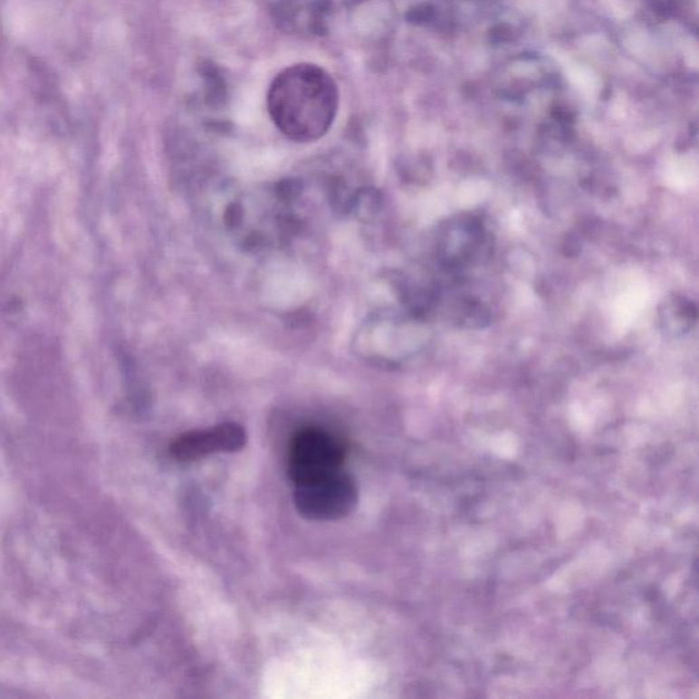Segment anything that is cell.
Wrapping results in <instances>:
<instances>
[{"mask_svg":"<svg viewBox=\"0 0 699 699\" xmlns=\"http://www.w3.org/2000/svg\"><path fill=\"white\" fill-rule=\"evenodd\" d=\"M339 88L327 70L297 63L282 70L267 95L271 120L292 141L308 144L322 139L339 111Z\"/></svg>","mask_w":699,"mask_h":699,"instance_id":"1","label":"cell"},{"mask_svg":"<svg viewBox=\"0 0 699 699\" xmlns=\"http://www.w3.org/2000/svg\"><path fill=\"white\" fill-rule=\"evenodd\" d=\"M295 507L309 521H338L353 512L359 502L356 481L346 473L295 485Z\"/></svg>","mask_w":699,"mask_h":699,"instance_id":"2","label":"cell"},{"mask_svg":"<svg viewBox=\"0 0 699 699\" xmlns=\"http://www.w3.org/2000/svg\"><path fill=\"white\" fill-rule=\"evenodd\" d=\"M344 448L335 436L317 427L301 430L292 439L289 475L295 485L340 472Z\"/></svg>","mask_w":699,"mask_h":699,"instance_id":"3","label":"cell"},{"mask_svg":"<svg viewBox=\"0 0 699 699\" xmlns=\"http://www.w3.org/2000/svg\"><path fill=\"white\" fill-rule=\"evenodd\" d=\"M246 440V432L241 425L227 422L184 433L174 440L169 451L177 461H197L211 454L236 453L244 447Z\"/></svg>","mask_w":699,"mask_h":699,"instance_id":"4","label":"cell"},{"mask_svg":"<svg viewBox=\"0 0 699 699\" xmlns=\"http://www.w3.org/2000/svg\"><path fill=\"white\" fill-rule=\"evenodd\" d=\"M484 244V230L475 217H461L443 233L442 254L445 264L458 267L474 257Z\"/></svg>","mask_w":699,"mask_h":699,"instance_id":"5","label":"cell"},{"mask_svg":"<svg viewBox=\"0 0 699 699\" xmlns=\"http://www.w3.org/2000/svg\"><path fill=\"white\" fill-rule=\"evenodd\" d=\"M695 320V305L679 295L665 301L660 311V321L664 330L675 336L687 333Z\"/></svg>","mask_w":699,"mask_h":699,"instance_id":"6","label":"cell"},{"mask_svg":"<svg viewBox=\"0 0 699 699\" xmlns=\"http://www.w3.org/2000/svg\"><path fill=\"white\" fill-rule=\"evenodd\" d=\"M462 321L469 328H481L489 321L488 311L481 303L469 302L464 305Z\"/></svg>","mask_w":699,"mask_h":699,"instance_id":"7","label":"cell"}]
</instances>
